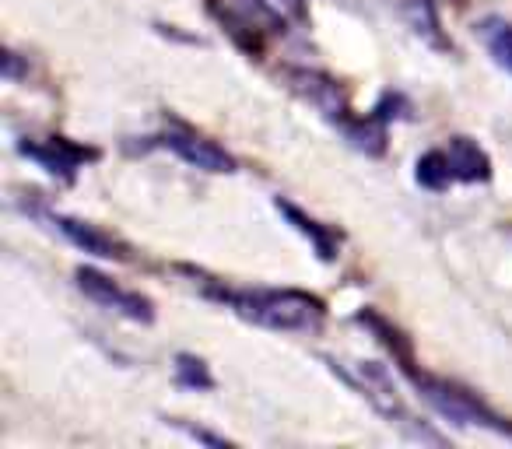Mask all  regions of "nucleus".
Segmentation results:
<instances>
[{
  "label": "nucleus",
  "instance_id": "7",
  "mask_svg": "<svg viewBox=\"0 0 512 449\" xmlns=\"http://www.w3.org/2000/svg\"><path fill=\"white\" fill-rule=\"evenodd\" d=\"M15 148H18V155L32 158L39 169H46L53 179H60V183H74L78 172L85 169L88 162L99 158L95 148L74 144V141H67V137H43V141H39V137H22Z\"/></svg>",
  "mask_w": 512,
  "mask_h": 449
},
{
  "label": "nucleus",
  "instance_id": "6",
  "mask_svg": "<svg viewBox=\"0 0 512 449\" xmlns=\"http://www.w3.org/2000/svg\"><path fill=\"white\" fill-rule=\"evenodd\" d=\"M155 148L172 151V155H179L186 165H193V169L235 172V158L228 155L221 144L207 141L204 134H197V130L186 127V123H179V120H169L165 123V130H158V134H151L141 141V151H155Z\"/></svg>",
  "mask_w": 512,
  "mask_h": 449
},
{
  "label": "nucleus",
  "instance_id": "4",
  "mask_svg": "<svg viewBox=\"0 0 512 449\" xmlns=\"http://www.w3.org/2000/svg\"><path fill=\"white\" fill-rule=\"evenodd\" d=\"M323 362L344 379L355 393H362L393 428H397L404 439L411 442H425V446H442V435L435 432L428 421H421L414 414V407L404 400L397 379L386 365L379 362H362V358H337V355H323Z\"/></svg>",
  "mask_w": 512,
  "mask_h": 449
},
{
  "label": "nucleus",
  "instance_id": "14",
  "mask_svg": "<svg viewBox=\"0 0 512 449\" xmlns=\"http://www.w3.org/2000/svg\"><path fill=\"white\" fill-rule=\"evenodd\" d=\"M172 425L179 428V432H186L193 442H207V446H228V439L225 435H211V432H204V428H193V425H183V421H172Z\"/></svg>",
  "mask_w": 512,
  "mask_h": 449
},
{
  "label": "nucleus",
  "instance_id": "13",
  "mask_svg": "<svg viewBox=\"0 0 512 449\" xmlns=\"http://www.w3.org/2000/svg\"><path fill=\"white\" fill-rule=\"evenodd\" d=\"M407 18H411L418 36H425L428 43H435V46H446L439 36V18H435V8L428 0H411V4H407Z\"/></svg>",
  "mask_w": 512,
  "mask_h": 449
},
{
  "label": "nucleus",
  "instance_id": "15",
  "mask_svg": "<svg viewBox=\"0 0 512 449\" xmlns=\"http://www.w3.org/2000/svg\"><path fill=\"white\" fill-rule=\"evenodd\" d=\"M456 4H463V0H456Z\"/></svg>",
  "mask_w": 512,
  "mask_h": 449
},
{
  "label": "nucleus",
  "instance_id": "5",
  "mask_svg": "<svg viewBox=\"0 0 512 449\" xmlns=\"http://www.w3.org/2000/svg\"><path fill=\"white\" fill-rule=\"evenodd\" d=\"M418 183L432 193L449 190L453 183H488L491 158L470 137H449L442 148H432L418 158Z\"/></svg>",
  "mask_w": 512,
  "mask_h": 449
},
{
  "label": "nucleus",
  "instance_id": "3",
  "mask_svg": "<svg viewBox=\"0 0 512 449\" xmlns=\"http://www.w3.org/2000/svg\"><path fill=\"white\" fill-rule=\"evenodd\" d=\"M207 11L249 57H260L271 43L285 39L292 25L306 22L302 0H207Z\"/></svg>",
  "mask_w": 512,
  "mask_h": 449
},
{
  "label": "nucleus",
  "instance_id": "9",
  "mask_svg": "<svg viewBox=\"0 0 512 449\" xmlns=\"http://www.w3.org/2000/svg\"><path fill=\"white\" fill-rule=\"evenodd\" d=\"M36 218L50 221L53 229L60 232V236L67 239L71 246H78L81 253H88V257H99V260H130L127 246L116 243L109 232L95 229V225H88V221H78V218H67V214H53V211H36Z\"/></svg>",
  "mask_w": 512,
  "mask_h": 449
},
{
  "label": "nucleus",
  "instance_id": "12",
  "mask_svg": "<svg viewBox=\"0 0 512 449\" xmlns=\"http://www.w3.org/2000/svg\"><path fill=\"white\" fill-rule=\"evenodd\" d=\"M176 383L183 386V390H211L214 379H211V369H207L204 358L176 355Z\"/></svg>",
  "mask_w": 512,
  "mask_h": 449
},
{
  "label": "nucleus",
  "instance_id": "2",
  "mask_svg": "<svg viewBox=\"0 0 512 449\" xmlns=\"http://www.w3.org/2000/svg\"><path fill=\"white\" fill-rule=\"evenodd\" d=\"M200 292L221 302L239 320L278 334H320L327 323L323 299L299 288H228L218 281H200Z\"/></svg>",
  "mask_w": 512,
  "mask_h": 449
},
{
  "label": "nucleus",
  "instance_id": "8",
  "mask_svg": "<svg viewBox=\"0 0 512 449\" xmlns=\"http://www.w3.org/2000/svg\"><path fill=\"white\" fill-rule=\"evenodd\" d=\"M74 278H78V288L95 302V306L109 309V313L123 316V320H130V323H151L155 320V306H151V299H144V295H137V292H127V288H120L102 271L78 267Z\"/></svg>",
  "mask_w": 512,
  "mask_h": 449
},
{
  "label": "nucleus",
  "instance_id": "10",
  "mask_svg": "<svg viewBox=\"0 0 512 449\" xmlns=\"http://www.w3.org/2000/svg\"><path fill=\"white\" fill-rule=\"evenodd\" d=\"M274 207H278V211L285 214L288 225H292V229L299 232V236L309 239V246L316 250V257L327 260V264L337 257V250H341V236H337V232L330 229V225H320L316 218H309V214L299 211V207H295L292 200H281L278 197V200H274Z\"/></svg>",
  "mask_w": 512,
  "mask_h": 449
},
{
  "label": "nucleus",
  "instance_id": "1",
  "mask_svg": "<svg viewBox=\"0 0 512 449\" xmlns=\"http://www.w3.org/2000/svg\"><path fill=\"white\" fill-rule=\"evenodd\" d=\"M358 323H369V327L376 330L379 341H383L386 348L393 351V358L400 362V372L411 379V386L418 390V397L425 400L435 414H442V418L453 421V425H460V428H488V432L512 439V421H505L502 414H495L481 397H474L470 390H463V386L453 383V379L421 372L418 365H414V358H411V348H407V344L400 341L397 330L386 327L376 313H362V316H358Z\"/></svg>",
  "mask_w": 512,
  "mask_h": 449
},
{
  "label": "nucleus",
  "instance_id": "11",
  "mask_svg": "<svg viewBox=\"0 0 512 449\" xmlns=\"http://www.w3.org/2000/svg\"><path fill=\"white\" fill-rule=\"evenodd\" d=\"M477 32H481V43L488 46L491 60L512 74V22H505V18H484L477 25Z\"/></svg>",
  "mask_w": 512,
  "mask_h": 449
}]
</instances>
